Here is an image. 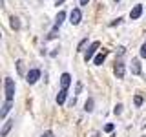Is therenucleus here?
I'll return each instance as SVG.
<instances>
[{"label":"nucleus","mask_w":146,"mask_h":137,"mask_svg":"<svg viewBox=\"0 0 146 137\" xmlns=\"http://www.w3.org/2000/svg\"><path fill=\"white\" fill-rule=\"evenodd\" d=\"M133 102H135V106H141V104H143V97H141V95H135Z\"/></svg>","instance_id":"f3484780"},{"label":"nucleus","mask_w":146,"mask_h":137,"mask_svg":"<svg viewBox=\"0 0 146 137\" xmlns=\"http://www.w3.org/2000/svg\"><path fill=\"white\" fill-rule=\"evenodd\" d=\"M113 128H115V126H113L111 122H110V124H106V126H104V132H108V134H110V132H113Z\"/></svg>","instance_id":"aec40b11"},{"label":"nucleus","mask_w":146,"mask_h":137,"mask_svg":"<svg viewBox=\"0 0 146 137\" xmlns=\"http://www.w3.org/2000/svg\"><path fill=\"white\" fill-rule=\"evenodd\" d=\"M13 122H15V121H11V119L4 122V128H2V132H0V137H6V135L9 134V130L13 128Z\"/></svg>","instance_id":"6e6552de"},{"label":"nucleus","mask_w":146,"mask_h":137,"mask_svg":"<svg viewBox=\"0 0 146 137\" xmlns=\"http://www.w3.org/2000/svg\"><path fill=\"white\" fill-rule=\"evenodd\" d=\"M80 18H82L80 9H73V11H71V15H70V22H71L73 26H77V24H80Z\"/></svg>","instance_id":"39448f33"},{"label":"nucleus","mask_w":146,"mask_h":137,"mask_svg":"<svg viewBox=\"0 0 146 137\" xmlns=\"http://www.w3.org/2000/svg\"><path fill=\"white\" fill-rule=\"evenodd\" d=\"M71 84V75L70 73H62L60 75V86H62V90H68V86Z\"/></svg>","instance_id":"0eeeda50"},{"label":"nucleus","mask_w":146,"mask_h":137,"mask_svg":"<svg viewBox=\"0 0 146 137\" xmlns=\"http://www.w3.org/2000/svg\"><path fill=\"white\" fill-rule=\"evenodd\" d=\"M121 112H122V104H117V106L113 108V113H115V115H121Z\"/></svg>","instance_id":"6ab92c4d"},{"label":"nucleus","mask_w":146,"mask_h":137,"mask_svg":"<svg viewBox=\"0 0 146 137\" xmlns=\"http://www.w3.org/2000/svg\"><path fill=\"white\" fill-rule=\"evenodd\" d=\"M40 137H53V134H51V132H46V134H42Z\"/></svg>","instance_id":"5701e85b"},{"label":"nucleus","mask_w":146,"mask_h":137,"mask_svg":"<svg viewBox=\"0 0 146 137\" xmlns=\"http://www.w3.org/2000/svg\"><path fill=\"white\" fill-rule=\"evenodd\" d=\"M141 57H143V59H146V44H143V46H141Z\"/></svg>","instance_id":"412c9836"},{"label":"nucleus","mask_w":146,"mask_h":137,"mask_svg":"<svg viewBox=\"0 0 146 137\" xmlns=\"http://www.w3.org/2000/svg\"><path fill=\"white\" fill-rule=\"evenodd\" d=\"M106 57H108V51H106V49H104V51H100L97 57H95V61H93V62H95V66H100V64L106 61Z\"/></svg>","instance_id":"9d476101"},{"label":"nucleus","mask_w":146,"mask_h":137,"mask_svg":"<svg viewBox=\"0 0 146 137\" xmlns=\"http://www.w3.org/2000/svg\"><path fill=\"white\" fill-rule=\"evenodd\" d=\"M80 90H82V84H80V82H77V93H80Z\"/></svg>","instance_id":"b1692460"},{"label":"nucleus","mask_w":146,"mask_h":137,"mask_svg":"<svg viewBox=\"0 0 146 137\" xmlns=\"http://www.w3.org/2000/svg\"><path fill=\"white\" fill-rule=\"evenodd\" d=\"M88 2L90 0H80V6H88Z\"/></svg>","instance_id":"393cba45"},{"label":"nucleus","mask_w":146,"mask_h":137,"mask_svg":"<svg viewBox=\"0 0 146 137\" xmlns=\"http://www.w3.org/2000/svg\"><path fill=\"white\" fill-rule=\"evenodd\" d=\"M40 79V70H29L26 75V82L27 84H35L36 80Z\"/></svg>","instance_id":"7ed1b4c3"},{"label":"nucleus","mask_w":146,"mask_h":137,"mask_svg":"<svg viewBox=\"0 0 146 137\" xmlns=\"http://www.w3.org/2000/svg\"><path fill=\"white\" fill-rule=\"evenodd\" d=\"M64 18H66V13H64V11H58L57 20H55V26H58V27H60V26H62V22H64Z\"/></svg>","instance_id":"ddd939ff"},{"label":"nucleus","mask_w":146,"mask_h":137,"mask_svg":"<svg viewBox=\"0 0 146 137\" xmlns=\"http://www.w3.org/2000/svg\"><path fill=\"white\" fill-rule=\"evenodd\" d=\"M131 73H133V75H139V73H141V64H139L137 59L131 61Z\"/></svg>","instance_id":"f8f14e48"},{"label":"nucleus","mask_w":146,"mask_h":137,"mask_svg":"<svg viewBox=\"0 0 146 137\" xmlns=\"http://www.w3.org/2000/svg\"><path fill=\"white\" fill-rule=\"evenodd\" d=\"M4 88H6V100H13V97H15V82H13V79L6 77Z\"/></svg>","instance_id":"f257e3e1"},{"label":"nucleus","mask_w":146,"mask_h":137,"mask_svg":"<svg viewBox=\"0 0 146 137\" xmlns=\"http://www.w3.org/2000/svg\"><path fill=\"white\" fill-rule=\"evenodd\" d=\"M115 2H121V0H115Z\"/></svg>","instance_id":"a878e982"},{"label":"nucleus","mask_w":146,"mask_h":137,"mask_svg":"<svg viewBox=\"0 0 146 137\" xmlns=\"http://www.w3.org/2000/svg\"><path fill=\"white\" fill-rule=\"evenodd\" d=\"M11 104H13V100H6V102H4L2 112H0V119H6V115L9 113V110H11Z\"/></svg>","instance_id":"1a4fd4ad"},{"label":"nucleus","mask_w":146,"mask_h":137,"mask_svg":"<svg viewBox=\"0 0 146 137\" xmlns=\"http://www.w3.org/2000/svg\"><path fill=\"white\" fill-rule=\"evenodd\" d=\"M99 48H100V42H97V40H95V42H91V44H90V48L86 49V53H84V61H86V62H90L91 59H93V55H95V51H97Z\"/></svg>","instance_id":"f03ea898"},{"label":"nucleus","mask_w":146,"mask_h":137,"mask_svg":"<svg viewBox=\"0 0 146 137\" xmlns=\"http://www.w3.org/2000/svg\"><path fill=\"white\" fill-rule=\"evenodd\" d=\"M113 73H115V77H117V79H122V77H124V73H126V68H124V64H122V62H115Z\"/></svg>","instance_id":"20e7f679"},{"label":"nucleus","mask_w":146,"mask_h":137,"mask_svg":"<svg viewBox=\"0 0 146 137\" xmlns=\"http://www.w3.org/2000/svg\"><path fill=\"white\" fill-rule=\"evenodd\" d=\"M11 27H13V29H18V27H20V22H18V18L11 17Z\"/></svg>","instance_id":"2eb2a0df"},{"label":"nucleus","mask_w":146,"mask_h":137,"mask_svg":"<svg viewBox=\"0 0 146 137\" xmlns=\"http://www.w3.org/2000/svg\"><path fill=\"white\" fill-rule=\"evenodd\" d=\"M84 110H86V112H93V99H88V100H86V104H84Z\"/></svg>","instance_id":"4468645a"},{"label":"nucleus","mask_w":146,"mask_h":137,"mask_svg":"<svg viewBox=\"0 0 146 137\" xmlns=\"http://www.w3.org/2000/svg\"><path fill=\"white\" fill-rule=\"evenodd\" d=\"M66 97H68V90H60L57 95V104H64L66 102Z\"/></svg>","instance_id":"9b49d317"},{"label":"nucleus","mask_w":146,"mask_h":137,"mask_svg":"<svg viewBox=\"0 0 146 137\" xmlns=\"http://www.w3.org/2000/svg\"><path fill=\"white\" fill-rule=\"evenodd\" d=\"M141 15H143V6L137 4V6H133V9L130 11V18H131V20H137Z\"/></svg>","instance_id":"423d86ee"},{"label":"nucleus","mask_w":146,"mask_h":137,"mask_svg":"<svg viewBox=\"0 0 146 137\" xmlns=\"http://www.w3.org/2000/svg\"><path fill=\"white\" fill-rule=\"evenodd\" d=\"M57 31H58V26H55L53 29H51V33L48 35V39H55V37H57Z\"/></svg>","instance_id":"dca6fc26"},{"label":"nucleus","mask_w":146,"mask_h":137,"mask_svg":"<svg viewBox=\"0 0 146 137\" xmlns=\"http://www.w3.org/2000/svg\"><path fill=\"white\" fill-rule=\"evenodd\" d=\"M17 68H18V73H24V62L22 61H17Z\"/></svg>","instance_id":"a211bd4d"},{"label":"nucleus","mask_w":146,"mask_h":137,"mask_svg":"<svg viewBox=\"0 0 146 137\" xmlns=\"http://www.w3.org/2000/svg\"><path fill=\"white\" fill-rule=\"evenodd\" d=\"M86 42H88V40H82V42L79 44V48H77V51H82V48L86 46Z\"/></svg>","instance_id":"4be33fe9"}]
</instances>
